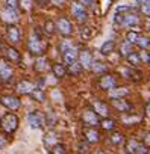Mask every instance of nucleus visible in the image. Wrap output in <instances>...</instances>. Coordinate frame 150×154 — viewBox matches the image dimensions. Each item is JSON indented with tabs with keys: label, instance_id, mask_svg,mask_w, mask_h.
Masks as SVG:
<instances>
[{
	"label": "nucleus",
	"instance_id": "nucleus-15",
	"mask_svg": "<svg viewBox=\"0 0 150 154\" xmlns=\"http://www.w3.org/2000/svg\"><path fill=\"white\" fill-rule=\"evenodd\" d=\"M82 119L88 125H99V115L96 110H85L82 115Z\"/></svg>",
	"mask_w": 150,
	"mask_h": 154
},
{
	"label": "nucleus",
	"instance_id": "nucleus-29",
	"mask_svg": "<svg viewBox=\"0 0 150 154\" xmlns=\"http://www.w3.org/2000/svg\"><path fill=\"white\" fill-rule=\"evenodd\" d=\"M32 98H35L37 101H44V98H46V95H44V91H43V88H35L34 91H32Z\"/></svg>",
	"mask_w": 150,
	"mask_h": 154
},
{
	"label": "nucleus",
	"instance_id": "nucleus-8",
	"mask_svg": "<svg viewBox=\"0 0 150 154\" xmlns=\"http://www.w3.org/2000/svg\"><path fill=\"white\" fill-rule=\"evenodd\" d=\"M12 68L11 65L5 60V59H0V79H2L5 83L12 80Z\"/></svg>",
	"mask_w": 150,
	"mask_h": 154
},
{
	"label": "nucleus",
	"instance_id": "nucleus-23",
	"mask_svg": "<svg viewBox=\"0 0 150 154\" xmlns=\"http://www.w3.org/2000/svg\"><path fill=\"white\" fill-rule=\"evenodd\" d=\"M114 48H115V41H105L102 44V47H100V53L108 56V54H111L114 51Z\"/></svg>",
	"mask_w": 150,
	"mask_h": 154
},
{
	"label": "nucleus",
	"instance_id": "nucleus-38",
	"mask_svg": "<svg viewBox=\"0 0 150 154\" xmlns=\"http://www.w3.org/2000/svg\"><path fill=\"white\" fill-rule=\"evenodd\" d=\"M123 18H124V14H121V12H118V11H117V14H115V17H114L112 23H114V24L121 26V24H123Z\"/></svg>",
	"mask_w": 150,
	"mask_h": 154
},
{
	"label": "nucleus",
	"instance_id": "nucleus-22",
	"mask_svg": "<svg viewBox=\"0 0 150 154\" xmlns=\"http://www.w3.org/2000/svg\"><path fill=\"white\" fill-rule=\"evenodd\" d=\"M35 69L38 71V72H44V71H47V69H50V65H49V60L46 59V57H40L37 62H35Z\"/></svg>",
	"mask_w": 150,
	"mask_h": 154
},
{
	"label": "nucleus",
	"instance_id": "nucleus-35",
	"mask_svg": "<svg viewBox=\"0 0 150 154\" xmlns=\"http://www.w3.org/2000/svg\"><path fill=\"white\" fill-rule=\"evenodd\" d=\"M138 32L136 30H130V32H127V35H126V41H129V42H132V44H136V41H138Z\"/></svg>",
	"mask_w": 150,
	"mask_h": 154
},
{
	"label": "nucleus",
	"instance_id": "nucleus-25",
	"mask_svg": "<svg viewBox=\"0 0 150 154\" xmlns=\"http://www.w3.org/2000/svg\"><path fill=\"white\" fill-rule=\"evenodd\" d=\"M44 143H46V148L50 151V148H52L53 145L58 143V134H55V133H49V134H46V137H44Z\"/></svg>",
	"mask_w": 150,
	"mask_h": 154
},
{
	"label": "nucleus",
	"instance_id": "nucleus-42",
	"mask_svg": "<svg viewBox=\"0 0 150 154\" xmlns=\"http://www.w3.org/2000/svg\"><path fill=\"white\" fill-rule=\"evenodd\" d=\"M18 3H20V0H6V8H14V9H17V8H18Z\"/></svg>",
	"mask_w": 150,
	"mask_h": 154
},
{
	"label": "nucleus",
	"instance_id": "nucleus-33",
	"mask_svg": "<svg viewBox=\"0 0 150 154\" xmlns=\"http://www.w3.org/2000/svg\"><path fill=\"white\" fill-rule=\"evenodd\" d=\"M44 30H46V33L47 35H53L55 32H56V24H53V21H46L44 23Z\"/></svg>",
	"mask_w": 150,
	"mask_h": 154
},
{
	"label": "nucleus",
	"instance_id": "nucleus-52",
	"mask_svg": "<svg viewBox=\"0 0 150 154\" xmlns=\"http://www.w3.org/2000/svg\"><path fill=\"white\" fill-rule=\"evenodd\" d=\"M147 63H148V66H150V56H148V60H147Z\"/></svg>",
	"mask_w": 150,
	"mask_h": 154
},
{
	"label": "nucleus",
	"instance_id": "nucleus-3",
	"mask_svg": "<svg viewBox=\"0 0 150 154\" xmlns=\"http://www.w3.org/2000/svg\"><path fill=\"white\" fill-rule=\"evenodd\" d=\"M27 48H29V51L34 56H43L44 51H46V45H44V42H43L40 35H35V36L30 38V41L27 44Z\"/></svg>",
	"mask_w": 150,
	"mask_h": 154
},
{
	"label": "nucleus",
	"instance_id": "nucleus-1",
	"mask_svg": "<svg viewBox=\"0 0 150 154\" xmlns=\"http://www.w3.org/2000/svg\"><path fill=\"white\" fill-rule=\"evenodd\" d=\"M61 53H62V57H64V62L67 65L73 63L78 60V50L70 41H64L61 44Z\"/></svg>",
	"mask_w": 150,
	"mask_h": 154
},
{
	"label": "nucleus",
	"instance_id": "nucleus-7",
	"mask_svg": "<svg viewBox=\"0 0 150 154\" xmlns=\"http://www.w3.org/2000/svg\"><path fill=\"white\" fill-rule=\"evenodd\" d=\"M0 103H2L6 109H9V110H18L21 107L20 98H17L14 95H5V97H2V98H0Z\"/></svg>",
	"mask_w": 150,
	"mask_h": 154
},
{
	"label": "nucleus",
	"instance_id": "nucleus-26",
	"mask_svg": "<svg viewBox=\"0 0 150 154\" xmlns=\"http://www.w3.org/2000/svg\"><path fill=\"white\" fill-rule=\"evenodd\" d=\"M52 69H53V74H55L56 79H62V77L65 75V72H67V68L62 63H55Z\"/></svg>",
	"mask_w": 150,
	"mask_h": 154
},
{
	"label": "nucleus",
	"instance_id": "nucleus-41",
	"mask_svg": "<svg viewBox=\"0 0 150 154\" xmlns=\"http://www.w3.org/2000/svg\"><path fill=\"white\" fill-rule=\"evenodd\" d=\"M56 121H58V118H56V115H47V118H46V122H47V125H53V124H56Z\"/></svg>",
	"mask_w": 150,
	"mask_h": 154
},
{
	"label": "nucleus",
	"instance_id": "nucleus-17",
	"mask_svg": "<svg viewBox=\"0 0 150 154\" xmlns=\"http://www.w3.org/2000/svg\"><path fill=\"white\" fill-rule=\"evenodd\" d=\"M115 85H117V80H115V77H114V75L106 74L105 77H102V79H100V88H102V89L109 91V89H112Z\"/></svg>",
	"mask_w": 150,
	"mask_h": 154
},
{
	"label": "nucleus",
	"instance_id": "nucleus-47",
	"mask_svg": "<svg viewBox=\"0 0 150 154\" xmlns=\"http://www.w3.org/2000/svg\"><path fill=\"white\" fill-rule=\"evenodd\" d=\"M79 2H81L82 5H85V6H91L94 0H79Z\"/></svg>",
	"mask_w": 150,
	"mask_h": 154
},
{
	"label": "nucleus",
	"instance_id": "nucleus-5",
	"mask_svg": "<svg viewBox=\"0 0 150 154\" xmlns=\"http://www.w3.org/2000/svg\"><path fill=\"white\" fill-rule=\"evenodd\" d=\"M27 122H29V125L32 127V128H43L47 122H46V116L41 113V112H38V110H35V112H30L29 115H27Z\"/></svg>",
	"mask_w": 150,
	"mask_h": 154
},
{
	"label": "nucleus",
	"instance_id": "nucleus-9",
	"mask_svg": "<svg viewBox=\"0 0 150 154\" xmlns=\"http://www.w3.org/2000/svg\"><path fill=\"white\" fill-rule=\"evenodd\" d=\"M2 20H3L5 23H8V24H14V23H17V21L20 20V14H18V11L14 9V8H6V9L2 12Z\"/></svg>",
	"mask_w": 150,
	"mask_h": 154
},
{
	"label": "nucleus",
	"instance_id": "nucleus-34",
	"mask_svg": "<svg viewBox=\"0 0 150 154\" xmlns=\"http://www.w3.org/2000/svg\"><path fill=\"white\" fill-rule=\"evenodd\" d=\"M50 151H52L53 154H65L67 149H65V145H64V143H59V142H58L56 145H53V146L50 148Z\"/></svg>",
	"mask_w": 150,
	"mask_h": 154
},
{
	"label": "nucleus",
	"instance_id": "nucleus-49",
	"mask_svg": "<svg viewBox=\"0 0 150 154\" xmlns=\"http://www.w3.org/2000/svg\"><path fill=\"white\" fill-rule=\"evenodd\" d=\"M145 115H147V116H150V101H148V104L145 106Z\"/></svg>",
	"mask_w": 150,
	"mask_h": 154
},
{
	"label": "nucleus",
	"instance_id": "nucleus-43",
	"mask_svg": "<svg viewBox=\"0 0 150 154\" xmlns=\"http://www.w3.org/2000/svg\"><path fill=\"white\" fill-rule=\"evenodd\" d=\"M21 5H23V8L26 11H29L32 8V0H21Z\"/></svg>",
	"mask_w": 150,
	"mask_h": 154
},
{
	"label": "nucleus",
	"instance_id": "nucleus-12",
	"mask_svg": "<svg viewBox=\"0 0 150 154\" xmlns=\"http://www.w3.org/2000/svg\"><path fill=\"white\" fill-rule=\"evenodd\" d=\"M138 24H139V17L136 14H124V18H123V24L121 26H126L127 29L136 30Z\"/></svg>",
	"mask_w": 150,
	"mask_h": 154
},
{
	"label": "nucleus",
	"instance_id": "nucleus-50",
	"mask_svg": "<svg viewBox=\"0 0 150 154\" xmlns=\"http://www.w3.org/2000/svg\"><path fill=\"white\" fill-rule=\"evenodd\" d=\"M144 2H147V0H136V3H138V5H141V3H144Z\"/></svg>",
	"mask_w": 150,
	"mask_h": 154
},
{
	"label": "nucleus",
	"instance_id": "nucleus-45",
	"mask_svg": "<svg viewBox=\"0 0 150 154\" xmlns=\"http://www.w3.org/2000/svg\"><path fill=\"white\" fill-rule=\"evenodd\" d=\"M8 143V140H6V137L3 136V134H0V148H3L5 145Z\"/></svg>",
	"mask_w": 150,
	"mask_h": 154
},
{
	"label": "nucleus",
	"instance_id": "nucleus-44",
	"mask_svg": "<svg viewBox=\"0 0 150 154\" xmlns=\"http://www.w3.org/2000/svg\"><path fill=\"white\" fill-rule=\"evenodd\" d=\"M50 2H52L55 6H62V5H65L67 0H50Z\"/></svg>",
	"mask_w": 150,
	"mask_h": 154
},
{
	"label": "nucleus",
	"instance_id": "nucleus-19",
	"mask_svg": "<svg viewBox=\"0 0 150 154\" xmlns=\"http://www.w3.org/2000/svg\"><path fill=\"white\" fill-rule=\"evenodd\" d=\"M93 107H94V110L97 112L99 116H103V118L109 116V109H108V106H106L103 101H94Z\"/></svg>",
	"mask_w": 150,
	"mask_h": 154
},
{
	"label": "nucleus",
	"instance_id": "nucleus-37",
	"mask_svg": "<svg viewBox=\"0 0 150 154\" xmlns=\"http://www.w3.org/2000/svg\"><path fill=\"white\" fill-rule=\"evenodd\" d=\"M123 72H124V75H132V79H135V80L139 79V75H141V72L136 69H124Z\"/></svg>",
	"mask_w": 150,
	"mask_h": 154
},
{
	"label": "nucleus",
	"instance_id": "nucleus-36",
	"mask_svg": "<svg viewBox=\"0 0 150 154\" xmlns=\"http://www.w3.org/2000/svg\"><path fill=\"white\" fill-rule=\"evenodd\" d=\"M139 9H141V14H144L145 17H150V0L141 3L139 5Z\"/></svg>",
	"mask_w": 150,
	"mask_h": 154
},
{
	"label": "nucleus",
	"instance_id": "nucleus-16",
	"mask_svg": "<svg viewBox=\"0 0 150 154\" xmlns=\"http://www.w3.org/2000/svg\"><path fill=\"white\" fill-rule=\"evenodd\" d=\"M112 106L120 110V112H129L132 110V104L129 101H126L124 98H112Z\"/></svg>",
	"mask_w": 150,
	"mask_h": 154
},
{
	"label": "nucleus",
	"instance_id": "nucleus-39",
	"mask_svg": "<svg viewBox=\"0 0 150 154\" xmlns=\"http://www.w3.org/2000/svg\"><path fill=\"white\" fill-rule=\"evenodd\" d=\"M78 151L79 152H90V142L87 140L85 143H79L78 145Z\"/></svg>",
	"mask_w": 150,
	"mask_h": 154
},
{
	"label": "nucleus",
	"instance_id": "nucleus-4",
	"mask_svg": "<svg viewBox=\"0 0 150 154\" xmlns=\"http://www.w3.org/2000/svg\"><path fill=\"white\" fill-rule=\"evenodd\" d=\"M71 14L74 17V20H76L78 23H85L87 18H88V12L85 9V5H82L81 2L78 3H73L71 5Z\"/></svg>",
	"mask_w": 150,
	"mask_h": 154
},
{
	"label": "nucleus",
	"instance_id": "nucleus-18",
	"mask_svg": "<svg viewBox=\"0 0 150 154\" xmlns=\"http://www.w3.org/2000/svg\"><path fill=\"white\" fill-rule=\"evenodd\" d=\"M34 89H35V86H34V83H30L29 80H23V82H20V83L17 85V91H18V94H23V95H29V94H32Z\"/></svg>",
	"mask_w": 150,
	"mask_h": 154
},
{
	"label": "nucleus",
	"instance_id": "nucleus-24",
	"mask_svg": "<svg viewBox=\"0 0 150 154\" xmlns=\"http://www.w3.org/2000/svg\"><path fill=\"white\" fill-rule=\"evenodd\" d=\"M85 139L90 142V143H97L100 140V134L97 130H87L85 131Z\"/></svg>",
	"mask_w": 150,
	"mask_h": 154
},
{
	"label": "nucleus",
	"instance_id": "nucleus-14",
	"mask_svg": "<svg viewBox=\"0 0 150 154\" xmlns=\"http://www.w3.org/2000/svg\"><path fill=\"white\" fill-rule=\"evenodd\" d=\"M79 62L82 63V66L85 68V69H91L93 68V65H94V57H93V54L90 53V51H82L81 54H79Z\"/></svg>",
	"mask_w": 150,
	"mask_h": 154
},
{
	"label": "nucleus",
	"instance_id": "nucleus-31",
	"mask_svg": "<svg viewBox=\"0 0 150 154\" xmlns=\"http://www.w3.org/2000/svg\"><path fill=\"white\" fill-rule=\"evenodd\" d=\"M136 45L141 47V48H148L150 47V38L147 36H138V41H136Z\"/></svg>",
	"mask_w": 150,
	"mask_h": 154
},
{
	"label": "nucleus",
	"instance_id": "nucleus-28",
	"mask_svg": "<svg viewBox=\"0 0 150 154\" xmlns=\"http://www.w3.org/2000/svg\"><path fill=\"white\" fill-rule=\"evenodd\" d=\"M91 71H94L96 74H106L108 72V66L105 63H100V62H94Z\"/></svg>",
	"mask_w": 150,
	"mask_h": 154
},
{
	"label": "nucleus",
	"instance_id": "nucleus-21",
	"mask_svg": "<svg viewBox=\"0 0 150 154\" xmlns=\"http://www.w3.org/2000/svg\"><path fill=\"white\" fill-rule=\"evenodd\" d=\"M126 60H127L132 66H138V65L142 62L141 54H139V53H136V51H130V53L126 56Z\"/></svg>",
	"mask_w": 150,
	"mask_h": 154
},
{
	"label": "nucleus",
	"instance_id": "nucleus-10",
	"mask_svg": "<svg viewBox=\"0 0 150 154\" xmlns=\"http://www.w3.org/2000/svg\"><path fill=\"white\" fill-rule=\"evenodd\" d=\"M56 29L59 33H62L64 36H71L73 35V24L70 23L68 18H61L56 23Z\"/></svg>",
	"mask_w": 150,
	"mask_h": 154
},
{
	"label": "nucleus",
	"instance_id": "nucleus-27",
	"mask_svg": "<svg viewBox=\"0 0 150 154\" xmlns=\"http://www.w3.org/2000/svg\"><path fill=\"white\" fill-rule=\"evenodd\" d=\"M68 66V71L73 74V75H76V74H81L82 71H84V66H82V63L81 62H73V63H70V65H67Z\"/></svg>",
	"mask_w": 150,
	"mask_h": 154
},
{
	"label": "nucleus",
	"instance_id": "nucleus-30",
	"mask_svg": "<svg viewBox=\"0 0 150 154\" xmlns=\"http://www.w3.org/2000/svg\"><path fill=\"white\" fill-rule=\"evenodd\" d=\"M132 45H133V44H132V42H129V41H124V42L121 44V47H120V51H121V54H123L124 57H126V56H127L130 51H133V50H132Z\"/></svg>",
	"mask_w": 150,
	"mask_h": 154
},
{
	"label": "nucleus",
	"instance_id": "nucleus-11",
	"mask_svg": "<svg viewBox=\"0 0 150 154\" xmlns=\"http://www.w3.org/2000/svg\"><path fill=\"white\" fill-rule=\"evenodd\" d=\"M6 36H8V41L11 44H18L20 39H21V30L14 26V24H9L8 26V32H6Z\"/></svg>",
	"mask_w": 150,
	"mask_h": 154
},
{
	"label": "nucleus",
	"instance_id": "nucleus-6",
	"mask_svg": "<svg viewBox=\"0 0 150 154\" xmlns=\"http://www.w3.org/2000/svg\"><path fill=\"white\" fill-rule=\"evenodd\" d=\"M126 151L130 154H145V152H148V146L145 143L138 142L136 139H130L126 145Z\"/></svg>",
	"mask_w": 150,
	"mask_h": 154
},
{
	"label": "nucleus",
	"instance_id": "nucleus-32",
	"mask_svg": "<svg viewBox=\"0 0 150 154\" xmlns=\"http://www.w3.org/2000/svg\"><path fill=\"white\" fill-rule=\"evenodd\" d=\"M102 127H103L105 130H114V128H115V121L106 116V118L102 121Z\"/></svg>",
	"mask_w": 150,
	"mask_h": 154
},
{
	"label": "nucleus",
	"instance_id": "nucleus-20",
	"mask_svg": "<svg viewBox=\"0 0 150 154\" xmlns=\"http://www.w3.org/2000/svg\"><path fill=\"white\" fill-rule=\"evenodd\" d=\"M129 94V89L127 88H123V86H120V88H112V89H109V97L111 98H123V97H126Z\"/></svg>",
	"mask_w": 150,
	"mask_h": 154
},
{
	"label": "nucleus",
	"instance_id": "nucleus-51",
	"mask_svg": "<svg viewBox=\"0 0 150 154\" xmlns=\"http://www.w3.org/2000/svg\"><path fill=\"white\" fill-rule=\"evenodd\" d=\"M147 30H148V32H150V21H148V23H147Z\"/></svg>",
	"mask_w": 150,
	"mask_h": 154
},
{
	"label": "nucleus",
	"instance_id": "nucleus-2",
	"mask_svg": "<svg viewBox=\"0 0 150 154\" xmlns=\"http://www.w3.org/2000/svg\"><path fill=\"white\" fill-rule=\"evenodd\" d=\"M0 127H2L6 133H14L18 127V118L14 113H8L0 119Z\"/></svg>",
	"mask_w": 150,
	"mask_h": 154
},
{
	"label": "nucleus",
	"instance_id": "nucleus-40",
	"mask_svg": "<svg viewBox=\"0 0 150 154\" xmlns=\"http://www.w3.org/2000/svg\"><path fill=\"white\" fill-rule=\"evenodd\" d=\"M111 140H112L114 143H121V142L124 140V137H123V134H121V133H114V134H112V137H111Z\"/></svg>",
	"mask_w": 150,
	"mask_h": 154
},
{
	"label": "nucleus",
	"instance_id": "nucleus-13",
	"mask_svg": "<svg viewBox=\"0 0 150 154\" xmlns=\"http://www.w3.org/2000/svg\"><path fill=\"white\" fill-rule=\"evenodd\" d=\"M0 48L5 51V56H6L8 60H11V62H20L21 60V56H20L18 50H15L14 47H6L3 44H0Z\"/></svg>",
	"mask_w": 150,
	"mask_h": 154
},
{
	"label": "nucleus",
	"instance_id": "nucleus-46",
	"mask_svg": "<svg viewBox=\"0 0 150 154\" xmlns=\"http://www.w3.org/2000/svg\"><path fill=\"white\" fill-rule=\"evenodd\" d=\"M117 11H118V12H124V14H126L127 11H130V6H118V8H117Z\"/></svg>",
	"mask_w": 150,
	"mask_h": 154
},
{
	"label": "nucleus",
	"instance_id": "nucleus-48",
	"mask_svg": "<svg viewBox=\"0 0 150 154\" xmlns=\"http://www.w3.org/2000/svg\"><path fill=\"white\" fill-rule=\"evenodd\" d=\"M144 143H145L147 146H150V133L145 134V137H144Z\"/></svg>",
	"mask_w": 150,
	"mask_h": 154
}]
</instances>
